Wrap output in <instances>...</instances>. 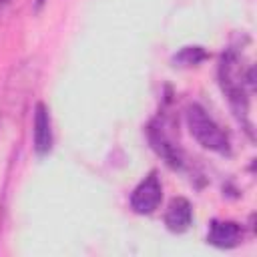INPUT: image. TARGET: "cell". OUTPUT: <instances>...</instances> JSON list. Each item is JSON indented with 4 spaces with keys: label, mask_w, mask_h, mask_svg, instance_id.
<instances>
[{
    "label": "cell",
    "mask_w": 257,
    "mask_h": 257,
    "mask_svg": "<svg viewBox=\"0 0 257 257\" xmlns=\"http://www.w3.org/2000/svg\"><path fill=\"white\" fill-rule=\"evenodd\" d=\"M187 126L191 137L207 151L219 153V155H229L231 153V143L225 131L213 120V116L201 106V104H189L187 112Z\"/></svg>",
    "instance_id": "6da1fadb"
},
{
    "label": "cell",
    "mask_w": 257,
    "mask_h": 257,
    "mask_svg": "<svg viewBox=\"0 0 257 257\" xmlns=\"http://www.w3.org/2000/svg\"><path fill=\"white\" fill-rule=\"evenodd\" d=\"M163 199V187L157 173H149L131 193V209L139 215H151Z\"/></svg>",
    "instance_id": "7a4b0ae2"
},
{
    "label": "cell",
    "mask_w": 257,
    "mask_h": 257,
    "mask_svg": "<svg viewBox=\"0 0 257 257\" xmlns=\"http://www.w3.org/2000/svg\"><path fill=\"white\" fill-rule=\"evenodd\" d=\"M243 231L235 221H213L209 225L207 243L219 249H233L241 243Z\"/></svg>",
    "instance_id": "3957f363"
},
{
    "label": "cell",
    "mask_w": 257,
    "mask_h": 257,
    "mask_svg": "<svg viewBox=\"0 0 257 257\" xmlns=\"http://www.w3.org/2000/svg\"><path fill=\"white\" fill-rule=\"evenodd\" d=\"M32 137H34V149L38 155H46L52 149V124L50 114L44 102H38L34 106V124H32Z\"/></svg>",
    "instance_id": "277c9868"
},
{
    "label": "cell",
    "mask_w": 257,
    "mask_h": 257,
    "mask_svg": "<svg viewBox=\"0 0 257 257\" xmlns=\"http://www.w3.org/2000/svg\"><path fill=\"white\" fill-rule=\"evenodd\" d=\"M193 223V207L185 197H175L165 213V225L173 233H183Z\"/></svg>",
    "instance_id": "5b68a950"
},
{
    "label": "cell",
    "mask_w": 257,
    "mask_h": 257,
    "mask_svg": "<svg viewBox=\"0 0 257 257\" xmlns=\"http://www.w3.org/2000/svg\"><path fill=\"white\" fill-rule=\"evenodd\" d=\"M149 141H151V147L175 169H181L183 167V155L181 151L167 139V135L157 128V126H149Z\"/></svg>",
    "instance_id": "8992f818"
},
{
    "label": "cell",
    "mask_w": 257,
    "mask_h": 257,
    "mask_svg": "<svg viewBox=\"0 0 257 257\" xmlns=\"http://www.w3.org/2000/svg\"><path fill=\"white\" fill-rule=\"evenodd\" d=\"M209 54L201 48V46H185L183 50H179L175 56H173V62L179 64V66H191V64H199L207 58Z\"/></svg>",
    "instance_id": "52a82bcc"
},
{
    "label": "cell",
    "mask_w": 257,
    "mask_h": 257,
    "mask_svg": "<svg viewBox=\"0 0 257 257\" xmlns=\"http://www.w3.org/2000/svg\"><path fill=\"white\" fill-rule=\"evenodd\" d=\"M6 2H8V0H0V6H4V4H6Z\"/></svg>",
    "instance_id": "ba28073f"
}]
</instances>
